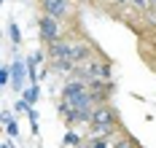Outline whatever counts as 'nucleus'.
<instances>
[{
	"instance_id": "1",
	"label": "nucleus",
	"mask_w": 156,
	"mask_h": 148,
	"mask_svg": "<svg viewBox=\"0 0 156 148\" xmlns=\"http://www.w3.org/2000/svg\"><path fill=\"white\" fill-rule=\"evenodd\" d=\"M92 137H113L116 132L121 129L119 124V113L110 108V105H100L92 113Z\"/></svg>"
},
{
	"instance_id": "2",
	"label": "nucleus",
	"mask_w": 156,
	"mask_h": 148,
	"mask_svg": "<svg viewBox=\"0 0 156 148\" xmlns=\"http://www.w3.org/2000/svg\"><path fill=\"white\" fill-rule=\"evenodd\" d=\"M38 38H41L46 46H51V43H57V41L65 38V24L59 19L48 16V14H41V16H38Z\"/></svg>"
},
{
	"instance_id": "3",
	"label": "nucleus",
	"mask_w": 156,
	"mask_h": 148,
	"mask_svg": "<svg viewBox=\"0 0 156 148\" xmlns=\"http://www.w3.org/2000/svg\"><path fill=\"white\" fill-rule=\"evenodd\" d=\"M41 14H48V16L65 22L73 16V3L70 0H41Z\"/></svg>"
},
{
	"instance_id": "4",
	"label": "nucleus",
	"mask_w": 156,
	"mask_h": 148,
	"mask_svg": "<svg viewBox=\"0 0 156 148\" xmlns=\"http://www.w3.org/2000/svg\"><path fill=\"white\" fill-rule=\"evenodd\" d=\"M27 81H30V70H27V59L16 57L11 62V86H14L16 94H22L27 89Z\"/></svg>"
},
{
	"instance_id": "5",
	"label": "nucleus",
	"mask_w": 156,
	"mask_h": 148,
	"mask_svg": "<svg viewBox=\"0 0 156 148\" xmlns=\"http://www.w3.org/2000/svg\"><path fill=\"white\" fill-rule=\"evenodd\" d=\"M3 127H5V132H8V137L19 140V121L11 116V111H3Z\"/></svg>"
},
{
	"instance_id": "6",
	"label": "nucleus",
	"mask_w": 156,
	"mask_h": 148,
	"mask_svg": "<svg viewBox=\"0 0 156 148\" xmlns=\"http://www.w3.org/2000/svg\"><path fill=\"white\" fill-rule=\"evenodd\" d=\"M22 100H24V102H30V105H35V102L41 100V86H38V83H30V86L22 92Z\"/></svg>"
},
{
	"instance_id": "7",
	"label": "nucleus",
	"mask_w": 156,
	"mask_h": 148,
	"mask_svg": "<svg viewBox=\"0 0 156 148\" xmlns=\"http://www.w3.org/2000/svg\"><path fill=\"white\" fill-rule=\"evenodd\" d=\"M113 148H140L135 143V137H129V135H113Z\"/></svg>"
},
{
	"instance_id": "8",
	"label": "nucleus",
	"mask_w": 156,
	"mask_h": 148,
	"mask_svg": "<svg viewBox=\"0 0 156 148\" xmlns=\"http://www.w3.org/2000/svg\"><path fill=\"white\" fill-rule=\"evenodd\" d=\"M65 146H76V148H81V135H78L76 129H67V135H65Z\"/></svg>"
},
{
	"instance_id": "9",
	"label": "nucleus",
	"mask_w": 156,
	"mask_h": 148,
	"mask_svg": "<svg viewBox=\"0 0 156 148\" xmlns=\"http://www.w3.org/2000/svg\"><path fill=\"white\" fill-rule=\"evenodd\" d=\"M8 35H11V41H14L16 46L22 43V33H19V24H8Z\"/></svg>"
},
{
	"instance_id": "10",
	"label": "nucleus",
	"mask_w": 156,
	"mask_h": 148,
	"mask_svg": "<svg viewBox=\"0 0 156 148\" xmlns=\"http://www.w3.org/2000/svg\"><path fill=\"white\" fill-rule=\"evenodd\" d=\"M30 111H32V105H30V102H24L22 97L16 100V113H30Z\"/></svg>"
},
{
	"instance_id": "11",
	"label": "nucleus",
	"mask_w": 156,
	"mask_h": 148,
	"mask_svg": "<svg viewBox=\"0 0 156 148\" xmlns=\"http://www.w3.org/2000/svg\"><path fill=\"white\" fill-rule=\"evenodd\" d=\"M11 83V67H0V86Z\"/></svg>"
},
{
	"instance_id": "12",
	"label": "nucleus",
	"mask_w": 156,
	"mask_h": 148,
	"mask_svg": "<svg viewBox=\"0 0 156 148\" xmlns=\"http://www.w3.org/2000/svg\"><path fill=\"white\" fill-rule=\"evenodd\" d=\"M110 3H113V5H126V3L132 5V0H110Z\"/></svg>"
},
{
	"instance_id": "13",
	"label": "nucleus",
	"mask_w": 156,
	"mask_h": 148,
	"mask_svg": "<svg viewBox=\"0 0 156 148\" xmlns=\"http://www.w3.org/2000/svg\"><path fill=\"white\" fill-rule=\"evenodd\" d=\"M0 148H11V143H8V140H5V143H3V146H0Z\"/></svg>"
},
{
	"instance_id": "14",
	"label": "nucleus",
	"mask_w": 156,
	"mask_h": 148,
	"mask_svg": "<svg viewBox=\"0 0 156 148\" xmlns=\"http://www.w3.org/2000/svg\"><path fill=\"white\" fill-rule=\"evenodd\" d=\"M83 3H94V0H83Z\"/></svg>"
},
{
	"instance_id": "15",
	"label": "nucleus",
	"mask_w": 156,
	"mask_h": 148,
	"mask_svg": "<svg viewBox=\"0 0 156 148\" xmlns=\"http://www.w3.org/2000/svg\"><path fill=\"white\" fill-rule=\"evenodd\" d=\"M83 148H89V146H83Z\"/></svg>"
}]
</instances>
